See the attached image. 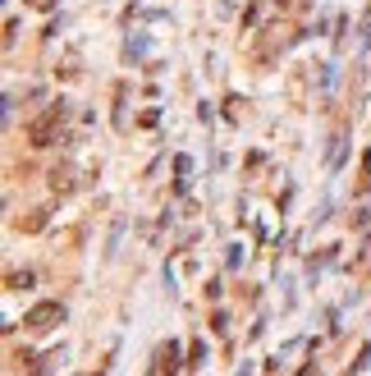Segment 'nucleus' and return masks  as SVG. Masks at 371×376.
Masks as SVG:
<instances>
[{
    "label": "nucleus",
    "instance_id": "f257e3e1",
    "mask_svg": "<svg viewBox=\"0 0 371 376\" xmlns=\"http://www.w3.org/2000/svg\"><path fill=\"white\" fill-rule=\"evenodd\" d=\"M64 101H55V106H46L37 120H28V142L33 147H51V142H60V124H64Z\"/></svg>",
    "mask_w": 371,
    "mask_h": 376
},
{
    "label": "nucleus",
    "instance_id": "f03ea898",
    "mask_svg": "<svg viewBox=\"0 0 371 376\" xmlns=\"http://www.w3.org/2000/svg\"><path fill=\"white\" fill-rule=\"evenodd\" d=\"M60 321H64V303H55V298H46V303H37V307H28V312H23V326H28L33 335L55 331Z\"/></svg>",
    "mask_w": 371,
    "mask_h": 376
},
{
    "label": "nucleus",
    "instance_id": "7ed1b4c3",
    "mask_svg": "<svg viewBox=\"0 0 371 376\" xmlns=\"http://www.w3.org/2000/svg\"><path fill=\"white\" fill-rule=\"evenodd\" d=\"M5 285H9V289H28V285H33V271H9Z\"/></svg>",
    "mask_w": 371,
    "mask_h": 376
},
{
    "label": "nucleus",
    "instance_id": "20e7f679",
    "mask_svg": "<svg viewBox=\"0 0 371 376\" xmlns=\"http://www.w3.org/2000/svg\"><path fill=\"white\" fill-rule=\"evenodd\" d=\"M51 188H55V193H69L74 184H69V175H60V170H55V175H51Z\"/></svg>",
    "mask_w": 371,
    "mask_h": 376
},
{
    "label": "nucleus",
    "instance_id": "39448f33",
    "mask_svg": "<svg viewBox=\"0 0 371 376\" xmlns=\"http://www.w3.org/2000/svg\"><path fill=\"white\" fill-rule=\"evenodd\" d=\"M33 9H55V0H33Z\"/></svg>",
    "mask_w": 371,
    "mask_h": 376
}]
</instances>
